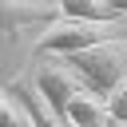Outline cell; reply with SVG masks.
<instances>
[{
  "instance_id": "6da1fadb",
  "label": "cell",
  "mask_w": 127,
  "mask_h": 127,
  "mask_svg": "<svg viewBox=\"0 0 127 127\" xmlns=\"http://www.w3.org/2000/svg\"><path fill=\"white\" fill-rule=\"evenodd\" d=\"M127 36V20H115V24H79V20H52L40 40H36V56L44 60H67L75 52H87V48H99V44H111V40H123Z\"/></svg>"
},
{
  "instance_id": "7a4b0ae2",
  "label": "cell",
  "mask_w": 127,
  "mask_h": 127,
  "mask_svg": "<svg viewBox=\"0 0 127 127\" xmlns=\"http://www.w3.org/2000/svg\"><path fill=\"white\" fill-rule=\"evenodd\" d=\"M79 83L91 91V95H111L123 79H127V52H123V40H111V44H99V48H87V52H75L64 60Z\"/></svg>"
},
{
  "instance_id": "3957f363",
  "label": "cell",
  "mask_w": 127,
  "mask_h": 127,
  "mask_svg": "<svg viewBox=\"0 0 127 127\" xmlns=\"http://www.w3.org/2000/svg\"><path fill=\"white\" fill-rule=\"evenodd\" d=\"M44 99H48V107L56 111V115H64V107L79 95V91H87L83 83H79V75L64 64V60H40L36 67H32V79H28Z\"/></svg>"
},
{
  "instance_id": "277c9868",
  "label": "cell",
  "mask_w": 127,
  "mask_h": 127,
  "mask_svg": "<svg viewBox=\"0 0 127 127\" xmlns=\"http://www.w3.org/2000/svg\"><path fill=\"white\" fill-rule=\"evenodd\" d=\"M56 20L52 0H0V32L16 40L24 28H48Z\"/></svg>"
},
{
  "instance_id": "5b68a950",
  "label": "cell",
  "mask_w": 127,
  "mask_h": 127,
  "mask_svg": "<svg viewBox=\"0 0 127 127\" xmlns=\"http://www.w3.org/2000/svg\"><path fill=\"white\" fill-rule=\"evenodd\" d=\"M8 91L20 99V107H24V115H28V127H67V123H64V119H60V115L48 107V99H44V95H40V91H36L28 79L12 83Z\"/></svg>"
},
{
  "instance_id": "8992f818",
  "label": "cell",
  "mask_w": 127,
  "mask_h": 127,
  "mask_svg": "<svg viewBox=\"0 0 127 127\" xmlns=\"http://www.w3.org/2000/svg\"><path fill=\"white\" fill-rule=\"evenodd\" d=\"M60 119H64L67 127H111V119H107V111H103V99L91 95V91H79V95L64 107Z\"/></svg>"
},
{
  "instance_id": "52a82bcc",
  "label": "cell",
  "mask_w": 127,
  "mask_h": 127,
  "mask_svg": "<svg viewBox=\"0 0 127 127\" xmlns=\"http://www.w3.org/2000/svg\"><path fill=\"white\" fill-rule=\"evenodd\" d=\"M56 20H79V24H115L119 16L107 8V0H52Z\"/></svg>"
},
{
  "instance_id": "ba28073f",
  "label": "cell",
  "mask_w": 127,
  "mask_h": 127,
  "mask_svg": "<svg viewBox=\"0 0 127 127\" xmlns=\"http://www.w3.org/2000/svg\"><path fill=\"white\" fill-rule=\"evenodd\" d=\"M103 111H107L111 127H127V79H123L111 95H103Z\"/></svg>"
},
{
  "instance_id": "9c48e42d",
  "label": "cell",
  "mask_w": 127,
  "mask_h": 127,
  "mask_svg": "<svg viewBox=\"0 0 127 127\" xmlns=\"http://www.w3.org/2000/svg\"><path fill=\"white\" fill-rule=\"evenodd\" d=\"M0 127H28V115L8 87H0Z\"/></svg>"
},
{
  "instance_id": "30bf717a",
  "label": "cell",
  "mask_w": 127,
  "mask_h": 127,
  "mask_svg": "<svg viewBox=\"0 0 127 127\" xmlns=\"http://www.w3.org/2000/svg\"><path fill=\"white\" fill-rule=\"evenodd\" d=\"M107 8H111L119 20H127V0H107Z\"/></svg>"
},
{
  "instance_id": "8fae6325",
  "label": "cell",
  "mask_w": 127,
  "mask_h": 127,
  "mask_svg": "<svg viewBox=\"0 0 127 127\" xmlns=\"http://www.w3.org/2000/svg\"><path fill=\"white\" fill-rule=\"evenodd\" d=\"M123 52H127V36H123Z\"/></svg>"
}]
</instances>
